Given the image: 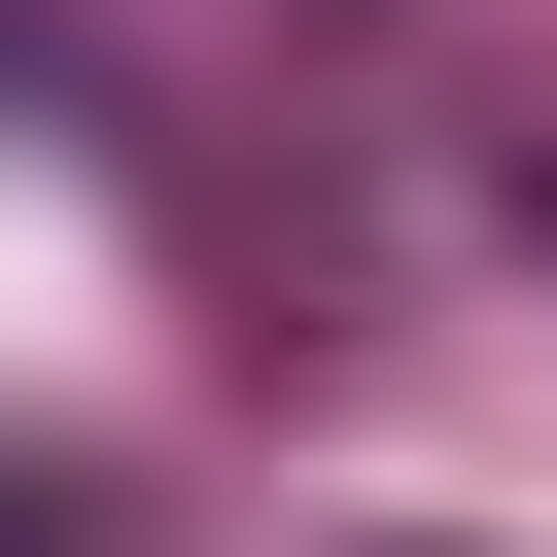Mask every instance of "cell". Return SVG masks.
I'll return each instance as SVG.
<instances>
[{
  "label": "cell",
  "instance_id": "1",
  "mask_svg": "<svg viewBox=\"0 0 557 557\" xmlns=\"http://www.w3.org/2000/svg\"><path fill=\"white\" fill-rule=\"evenodd\" d=\"M0 557H70V487H0Z\"/></svg>",
  "mask_w": 557,
  "mask_h": 557
}]
</instances>
